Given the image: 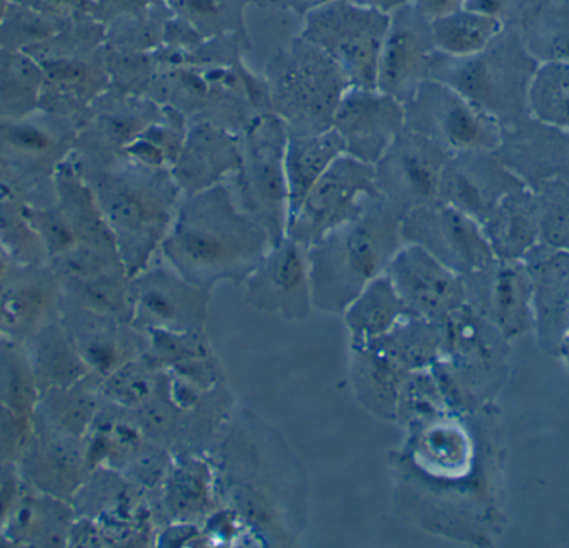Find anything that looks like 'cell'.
I'll return each mask as SVG.
<instances>
[{
  "label": "cell",
  "instance_id": "obj_29",
  "mask_svg": "<svg viewBox=\"0 0 569 548\" xmlns=\"http://www.w3.org/2000/svg\"><path fill=\"white\" fill-rule=\"evenodd\" d=\"M73 524L72 504L22 482L0 524V537L12 547H70Z\"/></svg>",
  "mask_w": 569,
  "mask_h": 548
},
{
  "label": "cell",
  "instance_id": "obj_4",
  "mask_svg": "<svg viewBox=\"0 0 569 548\" xmlns=\"http://www.w3.org/2000/svg\"><path fill=\"white\" fill-rule=\"evenodd\" d=\"M403 212L377 196L357 219L308 249L313 309L341 317L351 300L387 272L403 247Z\"/></svg>",
  "mask_w": 569,
  "mask_h": 548
},
{
  "label": "cell",
  "instance_id": "obj_47",
  "mask_svg": "<svg viewBox=\"0 0 569 548\" xmlns=\"http://www.w3.org/2000/svg\"><path fill=\"white\" fill-rule=\"evenodd\" d=\"M538 209L521 189L508 193L500 209L495 207L487 217L488 233L497 249L511 253L523 249L537 232Z\"/></svg>",
  "mask_w": 569,
  "mask_h": 548
},
{
  "label": "cell",
  "instance_id": "obj_59",
  "mask_svg": "<svg viewBox=\"0 0 569 548\" xmlns=\"http://www.w3.org/2000/svg\"><path fill=\"white\" fill-rule=\"evenodd\" d=\"M10 0H0V23L6 19L7 12H9Z\"/></svg>",
  "mask_w": 569,
  "mask_h": 548
},
{
  "label": "cell",
  "instance_id": "obj_17",
  "mask_svg": "<svg viewBox=\"0 0 569 548\" xmlns=\"http://www.w3.org/2000/svg\"><path fill=\"white\" fill-rule=\"evenodd\" d=\"M435 52L431 20L413 2L398 7L390 13L381 47L377 89L405 106L427 82Z\"/></svg>",
  "mask_w": 569,
  "mask_h": 548
},
{
  "label": "cell",
  "instance_id": "obj_9",
  "mask_svg": "<svg viewBox=\"0 0 569 548\" xmlns=\"http://www.w3.org/2000/svg\"><path fill=\"white\" fill-rule=\"evenodd\" d=\"M288 132L272 112L257 117L242 133V160L229 180L237 202L269 236L272 246L287 237L288 187L284 149Z\"/></svg>",
  "mask_w": 569,
  "mask_h": 548
},
{
  "label": "cell",
  "instance_id": "obj_23",
  "mask_svg": "<svg viewBox=\"0 0 569 548\" xmlns=\"http://www.w3.org/2000/svg\"><path fill=\"white\" fill-rule=\"evenodd\" d=\"M521 189L520 179L490 150L453 153L441 176L438 200L483 220L501 197Z\"/></svg>",
  "mask_w": 569,
  "mask_h": 548
},
{
  "label": "cell",
  "instance_id": "obj_49",
  "mask_svg": "<svg viewBox=\"0 0 569 548\" xmlns=\"http://www.w3.org/2000/svg\"><path fill=\"white\" fill-rule=\"evenodd\" d=\"M67 22H60V20L43 16L23 3L10 0L9 12L0 23V49H30V47L50 39Z\"/></svg>",
  "mask_w": 569,
  "mask_h": 548
},
{
  "label": "cell",
  "instance_id": "obj_25",
  "mask_svg": "<svg viewBox=\"0 0 569 548\" xmlns=\"http://www.w3.org/2000/svg\"><path fill=\"white\" fill-rule=\"evenodd\" d=\"M495 153L518 179L535 187L557 177L569 180V129L527 116L501 127Z\"/></svg>",
  "mask_w": 569,
  "mask_h": 548
},
{
  "label": "cell",
  "instance_id": "obj_10",
  "mask_svg": "<svg viewBox=\"0 0 569 548\" xmlns=\"http://www.w3.org/2000/svg\"><path fill=\"white\" fill-rule=\"evenodd\" d=\"M390 13L330 0L305 16L301 37L323 50L353 87L377 89L378 63Z\"/></svg>",
  "mask_w": 569,
  "mask_h": 548
},
{
  "label": "cell",
  "instance_id": "obj_33",
  "mask_svg": "<svg viewBox=\"0 0 569 548\" xmlns=\"http://www.w3.org/2000/svg\"><path fill=\"white\" fill-rule=\"evenodd\" d=\"M57 206L80 246L117 249L112 230L107 226L96 197L69 159L59 167L56 176Z\"/></svg>",
  "mask_w": 569,
  "mask_h": 548
},
{
  "label": "cell",
  "instance_id": "obj_5",
  "mask_svg": "<svg viewBox=\"0 0 569 548\" xmlns=\"http://www.w3.org/2000/svg\"><path fill=\"white\" fill-rule=\"evenodd\" d=\"M538 67L518 23H508L480 52L455 57L437 50L428 79L450 87L503 127L530 116L528 92Z\"/></svg>",
  "mask_w": 569,
  "mask_h": 548
},
{
  "label": "cell",
  "instance_id": "obj_13",
  "mask_svg": "<svg viewBox=\"0 0 569 548\" xmlns=\"http://www.w3.org/2000/svg\"><path fill=\"white\" fill-rule=\"evenodd\" d=\"M405 127L453 153L490 150L500 143L501 127L445 83L428 79L405 103Z\"/></svg>",
  "mask_w": 569,
  "mask_h": 548
},
{
  "label": "cell",
  "instance_id": "obj_3",
  "mask_svg": "<svg viewBox=\"0 0 569 548\" xmlns=\"http://www.w3.org/2000/svg\"><path fill=\"white\" fill-rule=\"evenodd\" d=\"M112 230L129 276L146 269L169 233L182 202L172 172L123 156H70Z\"/></svg>",
  "mask_w": 569,
  "mask_h": 548
},
{
  "label": "cell",
  "instance_id": "obj_6",
  "mask_svg": "<svg viewBox=\"0 0 569 548\" xmlns=\"http://www.w3.org/2000/svg\"><path fill=\"white\" fill-rule=\"evenodd\" d=\"M270 112L288 136L327 132L350 82L343 70L313 43L295 37L280 47L262 70Z\"/></svg>",
  "mask_w": 569,
  "mask_h": 548
},
{
  "label": "cell",
  "instance_id": "obj_39",
  "mask_svg": "<svg viewBox=\"0 0 569 548\" xmlns=\"http://www.w3.org/2000/svg\"><path fill=\"white\" fill-rule=\"evenodd\" d=\"M129 280L127 269L102 270L87 276L59 280L63 303L110 313L130 322Z\"/></svg>",
  "mask_w": 569,
  "mask_h": 548
},
{
  "label": "cell",
  "instance_id": "obj_19",
  "mask_svg": "<svg viewBox=\"0 0 569 548\" xmlns=\"http://www.w3.org/2000/svg\"><path fill=\"white\" fill-rule=\"evenodd\" d=\"M62 287L49 263H9L0 272V333L26 342L50 323L59 322Z\"/></svg>",
  "mask_w": 569,
  "mask_h": 548
},
{
  "label": "cell",
  "instance_id": "obj_14",
  "mask_svg": "<svg viewBox=\"0 0 569 548\" xmlns=\"http://www.w3.org/2000/svg\"><path fill=\"white\" fill-rule=\"evenodd\" d=\"M450 156L438 143L405 127L373 166L378 196L403 216L417 207L435 202Z\"/></svg>",
  "mask_w": 569,
  "mask_h": 548
},
{
  "label": "cell",
  "instance_id": "obj_50",
  "mask_svg": "<svg viewBox=\"0 0 569 548\" xmlns=\"http://www.w3.org/2000/svg\"><path fill=\"white\" fill-rule=\"evenodd\" d=\"M103 53H106L107 70H109L110 89L147 97L159 69L153 52H116L103 46Z\"/></svg>",
  "mask_w": 569,
  "mask_h": 548
},
{
  "label": "cell",
  "instance_id": "obj_31",
  "mask_svg": "<svg viewBox=\"0 0 569 548\" xmlns=\"http://www.w3.org/2000/svg\"><path fill=\"white\" fill-rule=\"evenodd\" d=\"M92 469L106 467L126 476L152 440L146 436L133 410L103 400L86 437Z\"/></svg>",
  "mask_w": 569,
  "mask_h": 548
},
{
  "label": "cell",
  "instance_id": "obj_58",
  "mask_svg": "<svg viewBox=\"0 0 569 548\" xmlns=\"http://www.w3.org/2000/svg\"><path fill=\"white\" fill-rule=\"evenodd\" d=\"M348 2L358 3V6L370 7V9L381 10L385 13H391L398 7L411 2V0H348Z\"/></svg>",
  "mask_w": 569,
  "mask_h": 548
},
{
  "label": "cell",
  "instance_id": "obj_37",
  "mask_svg": "<svg viewBox=\"0 0 569 548\" xmlns=\"http://www.w3.org/2000/svg\"><path fill=\"white\" fill-rule=\"evenodd\" d=\"M518 27L538 62H569V0H528Z\"/></svg>",
  "mask_w": 569,
  "mask_h": 548
},
{
  "label": "cell",
  "instance_id": "obj_56",
  "mask_svg": "<svg viewBox=\"0 0 569 548\" xmlns=\"http://www.w3.org/2000/svg\"><path fill=\"white\" fill-rule=\"evenodd\" d=\"M249 2L259 9L282 10V12L305 17L330 0H249Z\"/></svg>",
  "mask_w": 569,
  "mask_h": 548
},
{
  "label": "cell",
  "instance_id": "obj_20",
  "mask_svg": "<svg viewBox=\"0 0 569 548\" xmlns=\"http://www.w3.org/2000/svg\"><path fill=\"white\" fill-rule=\"evenodd\" d=\"M331 129L345 153L375 163L405 130V106L378 89L350 86L341 97Z\"/></svg>",
  "mask_w": 569,
  "mask_h": 548
},
{
  "label": "cell",
  "instance_id": "obj_45",
  "mask_svg": "<svg viewBox=\"0 0 569 548\" xmlns=\"http://www.w3.org/2000/svg\"><path fill=\"white\" fill-rule=\"evenodd\" d=\"M166 380V370L146 357H137L117 367L100 380V390L106 402L123 409L139 410L159 392Z\"/></svg>",
  "mask_w": 569,
  "mask_h": 548
},
{
  "label": "cell",
  "instance_id": "obj_28",
  "mask_svg": "<svg viewBox=\"0 0 569 548\" xmlns=\"http://www.w3.org/2000/svg\"><path fill=\"white\" fill-rule=\"evenodd\" d=\"M43 80L39 109L72 117L82 123L87 110L110 87L106 53L102 49L86 56L43 60Z\"/></svg>",
  "mask_w": 569,
  "mask_h": 548
},
{
  "label": "cell",
  "instance_id": "obj_8",
  "mask_svg": "<svg viewBox=\"0 0 569 548\" xmlns=\"http://www.w3.org/2000/svg\"><path fill=\"white\" fill-rule=\"evenodd\" d=\"M70 504L76 514L70 547L156 546L153 494L113 470L96 467Z\"/></svg>",
  "mask_w": 569,
  "mask_h": 548
},
{
  "label": "cell",
  "instance_id": "obj_43",
  "mask_svg": "<svg viewBox=\"0 0 569 548\" xmlns=\"http://www.w3.org/2000/svg\"><path fill=\"white\" fill-rule=\"evenodd\" d=\"M189 122L176 109L163 106V113L139 139L133 140L120 156L143 166L172 169L186 143Z\"/></svg>",
  "mask_w": 569,
  "mask_h": 548
},
{
  "label": "cell",
  "instance_id": "obj_36",
  "mask_svg": "<svg viewBox=\"0 0 569 548\" xmlns=\"http://www.w3.org/2000/svg\"><path fill=\"white\" fill-rule=\"evenodd\" d=\"M39 396L53 387L70 386L89 376V367L60 322L50 323L26 340Z\"/></svg>",
  "mask_w": 569,
  "mask_h": 548
},
{
  "label": "cell",
  "instance_id": "obj_53",
  "mask_svg": "<svg viewBox=\"0 0 569 548\" xmlns=\"http://www.w3.org/2000/svg\"><path fill=\"white\" fill-rule=\"evenodd\" d=\"M32 420L27 414L0 406V467L16 466L26 450Z\"/></svg>",
  "mask_w": 569,
  "mask_h": 548
},
{
  "label": "cell",
  "instance_id": "obj_40",
  "mask_svg": "<svg viewBox=\"0 0 569 548\" xmlns=\"http://www.w3.org/2000/svg\"><path fill=\"white\" fill-rule=\"evenodd\" d=\"M42 80V66L26 50L0 49V119L36 112Z\"/></svg>",
  "mask_w": 569,
  "mask_h": 548
},
{
  "label": "cell",
  "instance_id": "obj_41",
  "mask_svg": "<svg viewBox=\"0 0 569 548\" xmlns=\"http://www.w3.org/2000/svg\"><path fill=\"white\" fill-rule=\"evenodd\" d=\"M177 19L192 27L197 33L213 37L236 36L250 50L246 13L249 0H166ZM246 57V56H243Z\"/></svg>",
  "mask_w": 569,
  "mask_h": 548
},
{
  "label": "cell",
  "instance_id": "obj_52",
  "mask_svg": "<svg viewBox=\"0 0 569 548\" xmlns=\"http://www.w3.org/2000/svg\"><path fill=\"white\" fill-rule=\"evenodd\" d=\"M27 219L42 240L49 260L76 246L72 232L60 212L59 206L26 207Z\"/></svg>",
  "mask_w": 569,
  "mask_h": 548
},
{
  "label": "cell",
  "instance_id": "obj_24",
  "mask_svg": "<svg viewBox=\"0 0 569 548\" xmlns=\"http://www.w3.org/2000/svg\"><path fill=\"white\" fill-rule=\"evenodd\" d=\"M59 322L90 372L99 377L142 357L146 350V333L110 313L63 303Z\"/></svg>",
  "mask_w": 569,
  "mask_h": 548
},
{
  "label": "cell",
  "instance_id": "obj_48",
  "mask_svg": "<svg viewBox=\"0 0 569 548\" xmlns=\"http://www.w3.org/2000/svg\"><path fill=\"white\" fill-rule=\"evenodd\" d=\"M528 112L548 126L569 129V62L540 63L528 92Z\"/></svg>",
  "mask_w": 569,
  "mask_h": 548
},
{
  "label": "cell",
  "instance_id": "obj_55",
  "mask_svg": "<svg viewBox=\"0 0 569 548\" xmlns=\"http://www.w3.org/2000/svg\"><path fill=\"white\" fill-rule=\"evenodd\" d=\"M20 477L16 466L0 467V524L9 512L10 506L16 500L20 490ZM0 546H6L0 537Z\"/></svg>",
  "mask_w": 569,
  "mask_h": 548
},
{
  "label": "cell",
  "instance_id": "obj_12",
  "mask_svg": "<svg viewBox=\"0 0 569 548\" xmlns=\"http://www.w3.org/2000/svg\"><path fill=\"white\" fill-rule=\"evenodd\" d=\"M377 196L373 166L343 153L328 167L288 220L287 237L310 249L338 227L357 219Z\"/></svg>",
  "mask_w": 569,
  "mask_h": 548
},
{
  "label": "cell",
  "instance_id": "obj_32",
  "mask_svg": "<svg viewBox=\"0 0 569 548\" xmlns=\"http://www.w3.org/2000/svg\"><path fill=\"white\" fill-rule=\"evenodd\" d=\"M345 147L333 129L308 136H288L284 149V177L288 187V220L300 209L311 187L328 167L343 156Z\"/></svg>",
  "mask_w": 569,
  "mask_h": 548
},
{
  "label": "cell",
  "instance_id": "obj_1",
  "mask_svg": "<svg viewBox=\"0 0 569 548\" xmlns=\"http://www.w3.org/2000/svg\"><path fill=\"white\" fill-rule=\"evenodd\" d=\"M222 507L239 516L253 542L288 547L308 520L307 474L276 427L237 409L207 452Z\"/></svg>",
  "mask_w": 569,
  "mask_h": 548
},
{
  "label": "cell",
  "instance_id": "obj_54",
  "mask_svg": "<svg viewBox=\"0 0 569 548\" xmlns=\"http://www.w3.org/2000/svg\"><path fill=\"white\" fill-rule=\"evenodd\" d=\"M528 0H467L463 9L498 20L501 26L518 23Z\"/></svg>",
  "mask_w": 569,
  "mask_h": 548
},
{
  "label": "cell",
  "instance_id": "obj_46",
  "mask_svg": "<svg viewBox=\"0 0 569 548\" xmlns=\"http://www.w3.org/2000/svg\"><path fill=\"white\" fill-rule=\"evenodd\" d=\"M39 400L26 342L0 333V406L32 416Z\"/></svg>",
  "mask_w": 569,
  "mask_h": 548
},
{
  "label": "cell",
  "instance_id": "obj_42",
  "mask_svg": "<svg viewBox=\"0 0 569 548\" xmlns=\"http://www.w3.org/2000/svg\"><path fill=\"white\" fill-rule=\"evenodd\" d=\"M26 202L0 182V256L9 263L49 262L46 247L30 226Z\"/></svg>",
  "mask_w": 569,
  "mask_h": 548
},
{
  "label": "cell",
  "instance_id": "obj_35",
  "mask_svg": "<svg viewBox=\"0 0 569 548\" xmlns=\"http://www.w3.org/2000/svg\"><path fill=\"white\" fill-rule=\"evenodd\" d=\"M410 316L387 273L368 283L341 313L351 342H371Z\"/></svg>",
  "mask_w": 569,
  "mask_h": 548
},
{
  "label": "cell",
  "instance_id": "obj_34",
  "mask_svg": "<svg viewBox=\"0 0 569 548\" xmlns=\"http://www.w3.org/2000/svg\"><path fill=\"white\" fill-rule=\"evenodd\" d=\"M102 377L90 372L70 386L53 387L40 393L33 416L76 437H87L103 403Z\"/></svg>",
  "mask_w": 569,
  "mask_h": 548
},
{
  "label": "cell",
  "instance_id": "obj_51",
  "mask_svg": "<svg viewBox=\"0 0 569 548\" xmlns=\"http://www.w3.org/2000/svg\"><path fill=\"white\" fill-rule=\"evenodd\" d=\"M540 189L537 209L545 239L551 246H569V180L557 177L541 183Z\"/></svg>",
  "mask_w": 569,
  "mask_h": 548
},
{
  "label": "cell",
  "instance_id": "obj_57",
  "mask_svg": "<svg viewBox=\"0 0 569 548\" xmlns=\"http://www.w3.org/2000/svg\"><path fill=\"white\" fill-rule=\"evenodd\" d=\"M427 19L437 20L463 9L467 0H411Z\"/></svg>",
  "mask_w": 569,
  "mask_h": 548
},
{
  "label": "cell",
  "instance_id": "obj_21",
  "mask_svg": "<svg viewBox=\"0 0 569 548\" xmlns=\"http://www.w3.org/2000/svg\"><path fill=\"white\" fill-rule=\"evenodd\" d=\"M385 273L408 312L423 319H445L460 309L467 296L460 273L411 243H403Z\"/></svg>",
  "mask_w": 569,
  "mask_h": 548
},
{
  "label": "cell",
  "instance_id": "obj_7",
  "mask_svg": "<svg viewBox=\"0 0 569 548\" xmlns=\"http://www.w3.org/2000/svg\"><path fill=\"white\" fill-rule=\"evenodd\" d=\"M79 120L37 109L20 119H0V182L27 207L57 203L56 176L72 156Z\"/></svg>",
  "mask_w": 569,
  "mask_h": 548
},
{
  "label": "cell",
  "instance_id": "obj_2",
  "mask_svg": "<svg viewBox=\"0 0 569 548\" xmlns=\"http://www.w3.org/2000/svg\"><path fill=\"white\" fill-rule=\"evenodd\" d=\"M272 242L243 212L229 182L183 197L159 256L180 276L212 292L219 283L242 286Z\"/></svg>",
  "mask_w": 569,
  "mask_h": 548
},
{
  "label": "cell",
  "instance_id": "obj_22",
  "mask_svg": "<svg viewBox=\"0 0 569 548\" xmlns=\"http://www.w3.org/2000/svg\"><path fill=\"white\" fill-rule=\"evenodd\" d=\"M156 100L110 89L87 110L77 132L76 156H120L162 117Z\"/></svg>",
  "mask_w": 569,
  "mask_h": 548
},
{
  "label": "cell",
  "instance_id": "obj_16",
  "mask_svg": "<svg viewBox=\"0 0 569 548\" xmlns=\"http://www.w3.org/2000/svg\"><path fill=\"white\" fill-rule=\"evenodd\" d=\"M246 302L257 312L305 322L313 312L308 249L284 237L242 283Z\"/></svg>",
  "mask_w": 569,
  "mask_h": 548
},
{
  "label": "cell",
  "instance_id": "obj_18",
  "mask_svg": "<svg viewBox=\"0 0 569 548\" xmlns=\"http://www.w3.org/2000/svg\"><path fill=\"white\" fill-rule=\"evenodd\" d=\"M32 429L17 472L26 486L70 500L92 472L86 437L70 436L30 416Z\"/></svg>",
  "mask_w": 569,
  "mask_h": 548
},
{
  "label": "cell",
  "instance_id": "obj_38",
  "mask_svg": "<svg viewBox=\"0 0 569 548\" xmlns=\"http://www.w3.org/2000/svg\"><path fill=\"white\" fill-rule=\"evenodd\" d=\"M173 12L166 0H149L106 26V49L126 53H149L166 39L167 26Z\"/></svg>",
  "mask_w": 569,
  "mask_h": 548
},
{
  "label": "cell",
  "instance_id": "obj_44",
  "mask_svg": "<svg viewBox=\"0 0 569 548\" xmlns=\"http://www.w3.org/2000/svg\"><path fill=\"white\" fill-rule=\"evenodd\" d=\"M501 27L498 20L467 9L431 20L438 52L455 57L480 52L500 32Z\"/></svg>",
  "mask_w": 569,
  "mask_h": 548
},
{
  "label": "cell",
  "instance_id": "obj_15",
  "mask_svg": "<svg viewBox=\"0 0 569 548\" xmlns=\"http://www.w3.org/2000/svg\"><path fill=\"white\" fill-rule=\"evenodd\" d=\"M401 237L461 277L483 270L490 262V249L475 220L441 200L405 213Z\"/></svg>",
  "mask_w": 569,
  "mask_h": 548
},
{
  "label": "cell",
  "instance_id": "obj_27",
  "mask_svg": "<svg viewBox=\"0 0 569 548\" xmlns=\"http://www.w3.org/2000/svg\"><path fill=\"white\" fill-rule=\"evenodd\" d=\"M242 160L240 133L212 123H192L172 172L183 197L229 182Z\"/></svg>",
  "mask_w": 569,
  "mask_h": 548
},
{
  "label": "cell",
  "instance_id": "obj_26",
  "mask_svg": "<svg viewBox=\"0 0 569 548\" xmlns=\"http://www.w3.org/2000/svg\"><path fill=\"white\" fill-rule=\"evenodd\" d=\"M153 507L157 532L170 524L202 526L222 507L209 457L176 454L162 484L153 494Z\"/></svg>",
  "mask_w": 569,
  "mask_h": 548
},
{
  "label": "cell",
  "instance_id": "obj_60",
  "mask_svg": "<svg viewBox=\"0 0 569 548\" xmlns=\"http://www.w3.org/2000/svg\"><path fill=\"white\" fill-rule=\"evenodd\" d=\"M7 266H9V262H7V260L3 259L2 256H0V272H2V270L6 269Z\"/></svg>",
  "mask_w": 569,
  "mask_h": 548
},
{
  "label": "cell",
  "instance_id": "obj_11",
  "mask_svg": "<svg viewBox=\"0 0 569 548\" xmlns=\"http://www.w3.org/2000/svg\"><path fill=\"white\" fill-rule=\"evenodd\" d=\"M210 293L180 276L157 253L130 277V323L142 332H199L209 320Z\"/></svg>",
  "mask_w": 569,
  "mask_h": 548
},
{
  "label": "cell",
  "instance_id": "obj_30",
  "mask_svg": "<svg viewBox=\"0 0 569 548\" xmlns=\"http://www.w3.org/2000/svg\"><path fill=\"white\" fill-rule=\"evenodd\" d=\"M408 373L373 342H350L351 390L377 419L397 422L398 396Z\"/></svg>",
  "mask_w": 569,
  "mask_h": 548
}]
</instances>
